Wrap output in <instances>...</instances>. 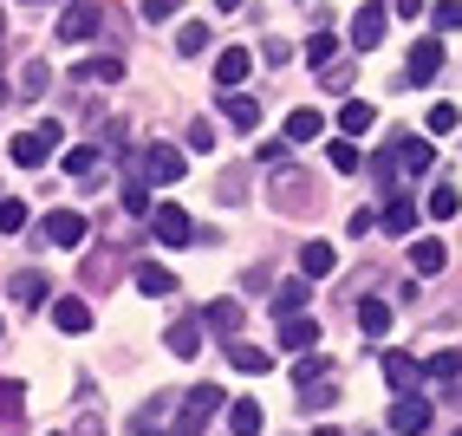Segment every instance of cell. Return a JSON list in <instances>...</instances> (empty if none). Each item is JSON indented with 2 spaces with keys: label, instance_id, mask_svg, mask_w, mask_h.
<instances>
[{
  "label": "cell",
  "instance_id": "cell-29",
  "mask_svg": "<svg viewBox=\"0 0 462 436\" xmlns=\"http://www.w3.org/2000/svg\"><path fill=\"white\" fill-rule=\"evenodd\" d=\"M66 176H79V182L98 176V144H72L66 150Z\"/></svg>",
  "mask_w": 462,
  "mask_h": 436
},
{
  "label": "cell",
  "instance_id": "cell-39",
  "mask_svg": "<svg viewBox=\"0 0 462 436\" xmlns=\"http://www.w3.org/2000/svg\"><path fill=\"white\" fill-rule=\"evenodd\" d=\"M46 79H52V72L40 66V59H33V66L20 72V85H14V91H20V98H40V91H46Z\"/></svg>",
  "mask_w": 462,
  "mask_h": 436
},
{
  "label": "cell",
  "instance_id": "cell-14",
  "mask_svg": "<svg viewBox=\"0 0 462 436\" xmlns=\"http://www.w3.org/2000/svg\"><path fill=\"white\" fill-rule=\"evenodd\" d=\"M306 300H313V280H281V287H273V313L281 320H293V313H306Z\"/></svg>",
  "mask_w": 462,
  "mask_h": 436
},
{
  "label": "cell",
  "instance_id": "cell-31",
  "mask_svg": "<svg viewBox=\"0 0 462 436\" xmlns=\"http://www.w3.org/2000/svg\"><path fill=\"white\" fill-rule=\"evenodd\" d=\"M423 378H437V385L462 378V346H449V352H437V358H423Z\"/></svg>",
  "mask_w": 462,
  "mask_h": 436
},
{
  "label": "cell",
  "instance_id": "cell-2",
  "mask_svg": "<svg viewBox=\"0 0 462 436\" xmlns=\"http://www.w3.org/2000/svg\"><path fill=\"white\" fill-rule=\"evenodd\" d=\"M52 150H59V124L46 117V124H40V131H20V137L7 144V157H14L20 170H40V163L52 157Z\"/></svg>",
  "mask_w": 462,
  "mask_h": 436
},
{
  "label": "cell",
  "instance_id": "cell-41",
  "mask_svg": "<svg viewBox=\"0 0 462 436\" xmlns=\"http://www.w3.org/2000/svg\"><path fill=\"white\" fill-rule=\"evenodd\" d=\"M40 293H46L40 274H14V300H20V306H40Z\"/></svg>",
  "mask_w": 462,
  "mask_h": 436
},
{
  "label": "cell",
  "instance_id": "cell-15",
  "mask_svg": "<svg viewBox=\"0 0 462 436\" xmlns=\"http://www.w3.org/2000/svg\"><path fill=\"white\" fill-rule=\"evenodd\" d=\"M417 378H423V365H417L411 352H384V385H391L397 397H404V391H411Z\"/></svg>",
  "mask_w": 462,
  "mask_h": 436
},
{
  "label": "cell",
  "instance_id": "cell-42",
  "mask_svg": "<svg viewBox=\"0 0 462 436\" xmlns=\"http://www.w3.org/2000/svg\"><path fill=\"white\" fill-rule=\"evenodd\" d=\"M182 144H189V150H202V157H208V150H215V124H189V131H182Z\"/></svg>",
  "mask_w": 462,
  "mask_h": 436
},
{
  "label": "cell",
  "instance_id": "cell-16",
  "mask_svg": "<svg viewBox=\"0 0 462 436\" xmlns=\"http://www.w3.org/2000/svg\"><path fill=\"white\" fill-rule=\"evenodd\" d=\"M46 235H52L59 247H79V241H85V215H79V209H52V215H46Z\"/></svg>",
  "mask_w": 462,
  "mask_h": 436
},
{
  "label": "cell",
  "instance_id": "cell-44",
  "mask_svg": "<svg viewBox=\"0 0 462 436\" xmlns=\"http://www.w3.org/2000/svg\"><path fill=\"white\" fill-rule=\"evenodd\" d=\"M20 404H26V391L14 378H0V417H20Z\"/></svg>",
  "mask_w": 462,
  "mask_h": 436
},
{
  "label": "cell",
  "instance_id": "cell-28",
  "mask_svg": "<svg viewBox=\"0 0 462 436\" xmlns=\"http://www.w3.org/2000/svg\"><path fill=\"white\" fill-rule=\"evenodd\" d=\"M332 261H338V255H332V241H306V247H300V267H306V280L332 274Z\"/></svg>",
  "mask_w": 462,
  "mask_h": 436
},
{
  "label": "cell",
  "instance_id": "cell-52",
  "mask_svg": "<svg viewBox=\"0 0 462 436\" xmlns=\"http://www.w3.org/2000/svg\"><path fill=\"white\" fill-rule=\"evenodd\" d=\"M143 436H157V430H143Z\"/></svg>",
  "mask_w": 462,
  "mask_h": 436
},
{
  "label": "cell",
  "instance_id": "cell-33",
  "mask_svg": "<svg viewBox=\"0 0 462 436\" xmlns=\"http://www.w3.org/2000/svg\"><path fill=\"white\" fill-rule=\"evenodd\" d=\"M411 267H417V274H443V241H430V235L411 241Z\"/></svg>",
  "mask_w": 462,
  "mask_h": 436
},
{
  "label": "cell",
  "instance_id": "cell-23",
  "mask_svg": "<svg viewBox=\"0 0 462 436\" xmlns=\"http://www.w3.org/2000/svg\"><path fill=\"white\" fill-rule=\"evenodd\" d=\"M411 222H417V202H411V196H391V209L378 215L384 235H411Z\"/></svg>",
  "mask_w": 462,
  "mask_h": 436
},
{
  "label": "cell",
  "instance_id": "cell-7",
  "mask_svg": "<svg viewBox=\"0 0 462 436\" xmlns=\"http://www.w3.org/2000/svg\"><path fill=\"white\" fill-rule=\"evenodd\" d=\"M430 163H437V144H430V137H397V144H391V170L423 176Z\"/></svg>",
  "mask_w": 462,
  "mask_h": 436
},
{
  "label": "cell",
  "instance_id": "cell-38",
  "mask_svg": "<svg viewBox=\"0 0 462 436\" xmlns=\"http://www.w3.org/2000/svg\"><path fill=\"white\" fill-rule=\"evenodd\" d=\"M293 378H300V385H313V378H332V365H326L319 352H300V365H293Z\"/></svg>",
  "mask_w": 462,
  "mask_h": 436
},
{
  "label": "cell",
  "instance_id": "cell-21",
  "mask_svg": "<svg viewBox=\"0 0 462 436\" xmlns=\"http://www.w3.org/2000/svg\"><path fill=\"white\" fill-rule=\"evenodd\" d=\"M228 365L261 378V371H273V352H267V346H248V339H235V346H228Z\"/></svg>",
  "mask_w": 462,
  "mask_h": 436
},
{
  "label": "cell",
  "instance_id": "cell-4",
  "mask_svg": "<svg viewBox=\"0 0 462 436\" xmlns=\"http://www.w3.org/2000/svg\"><path fill=\"white\" fill-rule=\"evenodd\" d=\"M150 228H157V241H163V247H189V241H196L189 215H182L176 202H157V209H150Z\"/></svg>",
  "mask_w": 462,
  "mask_h": 436
},
{
  "label": "cell",
  "instance_id": "cell-12",
  "mask_svg": "<svg viewBox=\"0 0 462 436\" xmlns=\"http://www.w3.org/2000/svg\"><path fill=\"white\" fill-rule=\"evenodd\" d=\"M131 280H137V293H150V300H170V293H176V274H170L163 261H137Z\"/></svg>",
  "mask_w": 462,
  "mask_h": 436
},
{
  "label": "cell",
  "instance_id": "cell-36",
  "mask_svg": "<svg viewBox=\"0 0 462 436\" xmlns=\"http://www.w3.org/2000/svg\"><path fill=\"white\" fill-rule=\"evenodd\" d=\"M332 59H338V40H332V33H313V40H306V66H332Z\"/></svg>",
  "mask_w": 462,
  "mask_h": 436
},
{
  "label": "cell",
  "instance_id": "cell-9",
  "mask_svg": "<svg viewBox=\"0 0 462 436\" xmlns=\"http://www.w3.org/2000/svg\"><path fill=\"white\" fill-rule=\"evenodd\" d=\"M254 72V52L248 46H228V52H215V85H222V91H235L241 79H248Z\"/></svg>",
  "mask_w": 462,
  "mask_h": 436
},
{
  "label": "cell",
  "instance_id": "cell-6",
  "mask_svg": "<svg viewBox=\"0 0 462 436\" xmlns=\"http://www.w3.org/2000/svg\"><path fill=\"white\" fill-rule=\"evenodd\" d=\"M137 163H143V170H137L143 182H176V176H182V150H176V144H143Z\"/></svg>",
  "mask_w": 462,
  "mask_h": 436
},
{
  "label": "cell",
  "instance_id": "cell-49",
  "mask_svg": "<svg viewBox=\"0 0 462 436\" xmlns=\"http://www.w3.org/2000/svg\"><path fill=\"white\" fill-rule=\"evenodd\" d=\"M215 7H222V14H235V7H241V0H215Z\"/></svg>",
  "mask_w": 462,
  "mask_h": 436
},
{
  "label": "cell",
  "instance_id": "cell-18",
  "mask_svg": "<svg viewBox=\"0 0 462 436\" xmlns=\"http://www.w3.org/2000/svg\"><path fill=\"white\" fill-rule=\"evenodd\" d=\"M372 124H378V105H365V98H346V105H338V131H346V137H365Z\"/></svg>",
  "mask_w": 462,
  "mask_h": 436
},
{
  "label": "cell",
  "instance_id": "cell-10",
  "mask_svg": "<svg viewBox=\"0 0 462 436\" xmlns=\"http://www.w3.org/2000/svg\"><path fill=\"white\" fill-rule=\"evenodd\" d=\"M91 33H98V7H85V0H79V7L59 14V40H66V46H85Z\"/></svg>",
  "mask_w": 462,
  "mask_h": 436
},
{
  "label": "cell",
  "instance_id": "cell-48",
  "mask_svg": "<svg viewBox=\"0 0 462 436\" xmlns=\"http://www.w3.org/2000/svg\"><path fill=\"white\" fill-rule=\"evenodd\" d=\"M391 7H397V20H404V26H411V20H423V14H430V7H423V0H391Z\"/></svg>",
  "mask_w": 462,
  "mask_h": 436
},
{
  "label": "cell",
  "instance_id": "cell-43",
  "mask_svg": "<svg viewBox=\"0 0 462 436\" xmlns=\"http://www.w3.org/2000/svg\"><path fill=\"white\" fill-rule=\"evenodd\" d=\"M176 7H182V0H143V26H163V20H176Z\"/></svg>",
  "mask_w": 462,
  "mask_h": 436
},
{
  "label": "cell",
  "instance_id": "cell-37",
  "mask_svg": "<svg viewBox=\"0 0 462 436\" xmlns=\"http://www.w3.org/2000/svg\"><path fill=\"white\" fill-rule=\"evenodd\" d=\"M456 209H462V196L449 190V182H437V190H430V215H437V222H449Z\"/></svg>",
  "mask_w": 462,
  "mask_h": 436
},
{
  "label": "cell",
  "instance_id": "cell-27",
  "mask_svg": "<svg viewBox=\"0 0 462 436\" xmlns=\"http://www.w3.org/2000/svg\"><path fill=\"white\" fill-rule=\"evenodd\" d=\"M79 79H85V85H91V79H98V85H117V79H125V59L98 52V59H85V66H79Z\"/></svg>",
  "mask_w": 462,
  "mask_h": 436
},
{
  "label": "cell",
  "instance_id": "cell-47",
  "mask_svg": "<svg viewBox=\"0 0 462 436\" xmlns=\"http://www.w3.org/2000/svg\"><path fill=\"white\" fill-rule=\"evenodd\" d=\"M241 190H248L241 176H222V182H215V196H222V202H241Z\"/></svg>",
  "mask_w": 462,
  "mask_h": 436
},
{
  "label": "cell",
  "instance_id": "cell-22",
  "mask_svg": "<svg viewBox=\"0 0 462 436\" xmlns=\"http://www.w3.org/2000/svg\"><path fill=\"white\" fill-rule=\"evenodd\" d=\"M202 320H208V332L235 339V326H241V300H208V306H202Z\"/></svg>",
  "mask_w": 462,
  "mask_h": 436
},
{
  "label": "cell",
  "instance_id": "cell-1",
  "mask_svg": "<svg viewBox=\"0 0 462 436\" xmlns=\"http://www.w3.org/2000/svg\"><path fill=\"white\" fill-rule=\"evenodd\" d=\"M222 411H228L222 385H196L189 397H182V411H176V436H202V430H208V417H222Z\"/></svg>",
  "mask_w": 462,
  "mask_h": 436
},
{
  "label": "cell",
  "instance_id": "cell-11",
  "mask_svg": "<svg viewBox=\"0 0 462 436\" xmlns=\"http://www.w3.org/2000/svg\"><path fill=\"white\" fill-rule=\"evenodd\" d=\"M281 346H287V352H319V320H313V313L281 320Z\"/></svg>",
  "mask_w": 462,
  "mask_h": 436
},
{
  "label": "cell",
  "instance_id": "cell-20",
  "mask_svg": "<svg viewBox=\"0 0 462 436\" xmlns=\"http://www.w3.org/2000/svg\"><path fill=\"white\" fill-rule=\"evenodd\" d=\"M228 430H235V436H261V430H267L261 404H254V397H235V404H228Z\"/></svg>",
  "mask_w": 462,
  "mask_h": 436
},
{
  "label": "cell",
  "instance_id": "cell-8",
  "mask_svg": "<svg viewBox=\"0 0 462 436\" xmlns=\"http://www.w3.org/2000/svg\"><path fill=\"white\" fill-rule=\"evenodd\" d=\"M391 430H397V436H423V430H430V404H423L417 391H404V397L391 404Z\"/></svg>",
  "mask_w": 462,
  "mask_h": 436
},
{
  "label": "cell",
  "instance_id": "cell-40",
  "mask_svg": "<svg viewBox=\"0 0 462 436\" xmlns=\"http://www.w3.org/2000/svg\"><path fill=\"white\" fill-rule=\"evenodd\" d=\"M430 20H437V33H456V26H462V0H437Z\"/></svg>",
  "mask_w": 462,
  "mask_h": 436
},
{
  "label": "cell",
  "instance_id": "cell-19",
  "mask_svg": "<svg viewBox=\"0 0 462 436\" xmlns=\"http://www.w3.org/2000/svg\"><path fill=\"white\" fill-rule=\"evenodd\" d=\"M313 137H326V111L300 105V111L287 117V144H313Z\"/></svg>",
  "mask_w": 462,
  "mask_h": 436
},
{
  "label": "cell",
  "instance_id": "cell-51",
  "mask_svg": "<svg viewBox=\"0 0 462 436\" xmlns=\"http://www.w3.org/2000/svg\"><path fill=\"white\" fill-rule=\"evenodd\" d=\"M26 7H40V0H26Z\"/></svg>",
  "mask_w": 462,
  "mask_h": 436
},
{
  "label": "cell",
  "instance_id": "cell-13",
  "mask_svg": "<svg viewBox=\"0 0 462 436\" xmlns=\"http://www.w3.org/2000/svg\"><path fill=\"white\" fill-rule=\"evenodd\" d=\"M163 352H170V358H196V352H202V320H176V326L163 332Z\"/></svg>",
  "mask_w": 462,
  "mask_h": 436
},
{
  "label": "cell",
  "instance_id": "cell-3",
  "mask_svg": "<svg viewBox=\"0 0 462 436\" xmlns=\"http://www.w3.org/2000/svg\"><path fill=\"white\" fill-rule=\"evenodd\" d=\"M384 20H391V0H365V7L352 14V46L372 52V46L384 40Z\"/></svg>",
  "mask_w": 462,
  "mask_h": 436
},
{
  "label": "cell",
  "instance_id": "cell-17",
  "mask_svg": "<svg viewBox=\"0 0 462 436\" xmlns=\"http://www.w3.org/2000/svg\"><path fill=\"white\" fill-rule=\"evenodd\" d=\"M52 326L66 332V339L91 332V306H85V300H52Z\"/></svg>",
  "mask_w": 462,
  "mask_h": 436
},
{
  "label": "cell",
  "instance_id": "cell-24",
  "mask_svg": "<svg viewBox=\"0 0 462 436\" xmlns=\"http://www.w3.org/2000/svg\"><path fill=\"white\" fill-rule=\"evenodd\" d=\"M176 52H182V59H202V52H208V20H182V26H176Z\"/></svg>",
  "mask_w": 462,
  "mask_h": 436
},
{
  "label": "cell",
  "instance_id": "cell-30",
  "mask_svg": "<svg viewBox=\"0 0 462 436\" xmlns=\"http://www.w3.org/2000/svg\"><path fill=\"white\" fill-rule=\"evenodd\" d=\"M332 404H338V385H332V378L300 385V411H332Z\"/></svg>",
  "mask_w": 462,
  "mask_h": 436
},
{
  "label": "cell",
  "instance_id": "cell-35",
  "mask_svg": "<svg viewBox=\"0 0 462 436\" xmlns=\"http://www.w3.org/2000/svg\"><path fill=\"white\" fill-rule=\"evenodd\" d=\"M26 228V202L20 196H0V235H20Z\"/></svg>",
  "mask_w": 462,
  "mask_h": 436
},
{
  "label": "cell",
  "instance_id": "cell-32",
  "mask_svg": "<svg viewBox=\"0 0 462 436\" xmlns=\"http://www.w3.org/2000/svg\"><path fill=\"white\" fill-rule=\"evenodd\" d=\"M423 131H430V137L462 131V111H456V105H430V111H423Z\"/></svg>",
  "mask_w": 462,
  "mask_h": 436
},
{
  "label": "cell",
  "instance_id": "cell-50",
  "mask_svg": "<svg viewBox=\"0 0 462 436\" xmlns=\"http://www.w3.org/2000/svg\"><path fill=\"white\" fill-rule=\"evenodd\" d=\"M313 436H332V430H313Z\"/></svg>",
  "mask_w": 462,
  "mask_h": 436
},
{
  "label": "cell",
  "instance_id": "cell-5",
  "mask_svg": "<svg viewBox=\"0 0 462 436\" xmlns=\"http://www.w3.org/2000/svg\"><path fill=\"white\" fill-rule=\"evenodd\" d=\"M437 72H443V40H417L404 59V85H437Z\"/></svg>",
  "mask_w": 462,
  "mask_h": 436
},
{
  "label": "cell",
  "instance_id": "cell-46",
  "mask_svg": "<svg viewBox=\"0 0 462 436\" xmlns=\"http://www.w3.org/2000/svg\"><path fill=\"white\" fill-rule=\"evenodd\" d=\"M365 228H378V215H372V209H352V215H346V235H365Z\"/></svg>",
  "mask_w": 462,
  "mask_h": 436
},
{
  "label": "cell",
  "instance_id": "cell-26",
  "mask_svg": "<svg viewBox=\"0 0 462 436\" xmlns=\"http://www.w3.org/2000/svg\"><path fill=\"white\" fill-rule=\"evenodd\" d=\"M222 117L235 124V131H254V124H261V105L241 98V91H228V98H222Z\"/></svg>",
  "mask_w": 462,
  "mask_h": 436
},
{
  "label": "cell",
  "instance_id": "cell-25",
  "mask_svg": "<svg viewBox=\"0 0 462 436\" xmlns=\"http://www.w3.org/2000/svg\"><path fill=\"white\" fill-rule=\"evenodd\" d=\"M358 332L365 339H384L391 332V306L384 300H358Z\"/></svg>",
  "mask_w": 462,
  "mask_h": 436
},
{
  "label": "cell",
  "instance_id": "cell-45",
  "mask_svg": "<svg viewBox=\"0 0 462 436\" xmlns=\"http://www.w3.org/2000/svg\"><path fill=\"white\" fill-rule=\"evenodd\" d=\"M125 209H131V215H143V209H150V190H143V176H131V182H125Z\"/></svg>",
  "mask_w": 462,
  "mask_h": 436
},
{
  "label": "cell",
  "instance_id": "cell-34",
  "mask_svg": "<svg viewBox=\"0 0 462 436\" xmlns=\"http://www.w3.org/2000/svg\"><path fill=\"white\" fill-rule=\"evenodd\" d=\"M326 163L346 170V176H358V144H352V137H332V144H326Z\"/></svg>",
  "mask_w": 462,
  "mask_h": 436
}]
</instances>
